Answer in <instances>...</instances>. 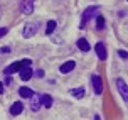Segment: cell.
Wrapping results in <instances>:
<instances>
[{
    "instance_id": "cell-1",
    "label": "cell",
    "mask_w": 128,
    "mask_h": 120,
    "mask_svg": "<svg viewBox=\"0 0 128 120\" xmlns=\"http://www.w3.org/2000/svg\"><path fill=\"white\" fill-rule=\"evenodd\" d=\"M26 66H32V61L30 59H22V61H15V63L8 64L5 70H4V73L5 75H14V73H19L22 68H26Z\"/></svg>"
},
{
    "instance_id": "cell-2",
    "label": "cell",
    "mask_w": 128,
    "mask_h": 120,
    "mask_svg": "<svg viewBox=\"0 0 128 120\" xmlns=\"http://www.w3.org/2000/svg\"><path fill=\"white\" fill-rule=\"evenodd\" d=\"M98 12H100V7H98V5H90L83 12V17H81V24H79V27H81V29H84V25L88 24V22H90V20L93 19Z\"/></svg>"
},
{
    "instance_id": "cell-3",
    "label": "cell",
    "mask_w": 128,
    "mask_h": 120,
    "mask_svg": "<svg viewBox=\"0 0 128 120\" xmlns=\"http://www.w3.org/2000/svg\"><path fill=\"white\" fill-rule=\"evenodd\" d=\"M37 29H39V22L37 20H32V22H27L24 25V31H22V36L26 39H30L32 36L37 34Z\"/></svg>"
},
{
    "instance_id": "cell-4",
    "label": "cell",
    "mask_w": 128,
    "mask_h": 120,
    "mask_svg": "<svg viewBox=\"0 0 128 120\" xmlns=\"http://www.w3.org/2000/svg\"><path fill=\"white\" fill-rule=\"evenodd\" d=\"M115 83H116V88H118V93H120V95H122V98L128 103V85L125 83V80L118 78Z\"/></svg>"
},
{
    "instance_id": "cell-5",
    "label": "cell",
    "mask_w": 128,
    "mask_h": 120,
    "mask_svg": "<svg viewBox=\"0 0 128 120\" xmlns=\"http://www.w3.org/2000/svg\"><path fill=\"white\" fill-rule=\"evenodd\" d=\"M91 83H93V91L96 95H101L103 91V80L100 75H93L91 76Z\"/></svg>"
},
{
    "instance_id": "cell-6",
    "label": "cell",
    "mask_w": 128,
    "mask_h": 120,
    "mask_svg": "<svg viewBox=\"0 0 128 120\" xmlns=\"http://www.w3.org/2000/svg\"><path fill=\"white\" fill-rule=\"evenodd\" d=\"M94 51H96V54H98V57H100L101 61H104V59L108 57V51H106V46H104V42H103V41L96 42Z\"/></svg>"
},
{
    "instance_id": "cell-7",
    "label": "cell",
    "mask_w": 128,
    "mask_h": 120,
    "mask_svg": "<svg viewBox=\"0 0 128 120\" xmlns=\"http://www.w3.org/2000/svg\"><path fill=\"white\" fill-rule=\"evenodd\" d=\"M20 12L26 14V15H30L34 12V0H22L20 2Z\"/></svg>"
},
{
    "instance_id": "cell-8",
    "label": "cell",
    "mask_w": 128,
    "mask_h": 120,
    "mask_svg": "<svg viewBox=\"0 0 128 120\" xmlns=\"http://www.w3.org/2000/svg\"><path fill=\"white\" fill-rule=\"evenodd\" d=\"M40 107H42V101H40V95L34 93V95L30 96V110H32V112H39V110H40Z\"/></svg>"
},
{
    "instance_id": "cell-9",
    "label": "cell",
    "mask_w": 128,
    "mask_h": 120,
    "mask_svg": "<svg viewBox=\"0 0 128 120\" xmlns=\"http://www.w3.org/2000/svg\"><path fill=\"white\" fill-rule=\"evenodd\" d=\"M74 68H76V63L71 59V61H66V63L61 64V66H59V71H61L62 75H68V73H71Z\"/></svg>"
},
{
    "instance_id": "cell-10",
    "label": "cell",
    "mask_w": 128,
    "mask_h": 120,
    "mask_svg": "<svg viewBox=\"0 0 128 120\" xmlns=\"http://www.w3.org/2000/svg\"><path fill=\"white\" fill-rule=\"evenodd\" d=\"M22 110H24V105H22V101H15V103H12L10 105V115L12 117H15V115H20L22 113Z\"/></svg>"
},
{
    "instance_id": "cell-11",
    "label": "cell",
    "mask_w": 128,
    "mask_h": 120,
    "mask_svg": "<svg viewBox=\"0 0 128 120\" xmlns=\"http://www.w3.org/2000/svg\"><path fill=\"white\" fill-rule=\"evenodd\" d=\"M76 46H78V49L79 51H83V52H88V51L91 49V46H90V42L86 41L84 37H81V39H78V42H76Z\"/></svg>"
},
{
    "instance_id": "cell-12",
    "label": "cell",
    "mask_w": 128,
    "mask_h": 120,
    "mask_svg": "<svg viewBox=\"0 0 128 120\" xmlns=\"http://www.w3.org/2000/svg\"><path fill=\"white\" fill-rule=\"evenodd\" d=\"M32 75H34V71H32L30 66H26V68H22L20 70V78L24 80V81H27V80H30Z\"/></svg>"
},
{
    "instance_id": "cell-13",
    "label": "cell",
    "mask_w": 128,
    "mask_h": 120,
    "mask_svg": "<svg viewBox=\"0 0 128 120\" xmlns=\"http://www.w3.org/2000/svg\"><path fill=\"white\" fill-rule=\"evenodd\" d=\"M71 95L74 96V98H78V100H81V98H84V95H86V90H84L83 86H79V88H72V90H71Z\"/></svg>"
},
{
    "instance_id": "cell-14",
    "label": "cell",
    "mask_w": 128,
    "mask_h": 120,
    "mask_svg": "<svg viewBox=\"0 0 128 120\" xmlns=\"http://www.w3.org/2000/svg\"><path fill=\"white\" fill-rule=\"evenodd\" d=\"M40 101H42V107H46V108H51L52 107V96L51 95H40Z\"/></svg>"
},
{
    "instance_id": "cell-15",
    "label": "cell",
    "mask_w": 128,
    "mask_h": 120,
    "mask_svg": "<svg viewBox=\"0 0 128 120\" xmlns=\"http://www.w3.org/2000/svg\"><path fill=\"white\" fill-rule=\"evenodd\" d=\"M19 95L24 96V98H30V96L34 95V91H32L30 88H27V86H20L19 88Z\"/></svg>"
},
{
    "instance_id": "cell-16",
    "label": "cell",
    "mask_w": 128,
    "mask_h": 120,
    "mask_svg": "<svg viewBox=\"0 0 128 120\" xmlns=\"http://www.w3.org/2000/svg\"><path fill=\"white\" fill-rule=\"evenodd\" d=\"M56 27H58L56 20H49V22H47V25H46V34H47V36H51L52 32L56 31Z\"/></svg>"
},
{
    "instance_id": "cell-17",
    "label": "cell",
    "mask_w": 128,
    "mask_h": 120,
    "mask_svg": "<svg viewBox=\"0 0 128 120\" xmlns=\"http://www.w3.org/2000/svg\"><path fill=\"white\" fill-rule=\"evenodd\" d=\"M104 25H106V22H104V17H103V15H96V27L101 31V29H104Z\"/></svg>"
},
{
    "instance_id": "cell-18",
    "label": "cell",
    "mask_w": 128,
    "mask_h": 120,
    "mask_svg": "<svg viewBox=\"0 0 128 120\" xmlns=\"http://www.w3.org/2000/svg\"><path fill=\"white\" fill-rule=\"evenodd\" d=\"M118 56L122 57V59H128V52H126V51H123V49H120V51H118Z\"/></svg>"
},
{
    "instance_id": "cell-19",
    "label": "cell",
    "mask_w": 128,
    "mask_h": 120,
    "mask_svg": "<svg viewBox=\"0 0 128 120\" xmlns=\"http://www.w3.org/2000/svg\"><path fill=\"white\" fill-rule=\"evenodd\" d=\"M7 32H8V29H7V27H0V37H4Z\"/></svg>"
},
{
    "instance_id": "cell-20",
    "label": "cell",
    "mask_w": 128,
    "mask_h": 120,
    "mask_svg": "<svg viewBox=\"0 0 128 120\" xmlns=\"http://www.w3.org/2000/svg\"><path fill=\"white\" fill-rule=\"evenodd\" d=\"M0 52H2V54H8V52H10V47H2V49H0Z\"/></svg>"
},
{
    "instance_id": "cell-21",
    "label": "cell",
    "mask_w": 128,
    "mask_h": 120,
    "mask_svg": "<svg viewBox=\"0 0 128 120\" xmlns=\"http://www.w3.org/2000/svg\"><path fill=\"white\" fill-rule=\"evenodd\" d=\"M34 75L37 76V78H42V76H44V71H42V70H37L36 73H34Z\"/></svg>"
},
{
    "instance_id": "cell-22",
    "label": "cell",
    "mask_w": 128,
    "mask_h": 120,
    "mask_svg": "<svg viewBox=\"0 0 128 120\" xmlns=\"http://www.w3.org/2000/svg\"><path fill=\"white\" fill-rule=\"evenodd\" d=\"M10 83H12V76L7 75V78H5V85H10Z\"/></svg>"
},
{
    "instance_id": "cell-23",
    "label": "cell",
    "mask_w": 128,
    "mask_h": 120,
    "mask_svg": "<svg viewBox=\"0 0 128 120\" xmlns=\"http://www.w3.org/2000/svg\"><path fill=\"white\" fill-rule=\"evenodd\" d=\"M4 91H5V88H4V83L0 81V95H4Z\"/></svg>"
},
{
    "instance_id": "cell-24",
    "label": "cell",
    "mask_w": 128,
    "mask_h": 120,
    "mask_svg": "<svg viewBox=\"0 0 128 120\" xmlns=\"http://www.w3.org/2000/svg\"><path fill=\"white\" fill-rule=\"evenodd\" d=\"M0 15H2V10H0Z\"/></svg>"
},
{
    "instance_id": "cell-25",
    "label": "cell",
    "mask_w": 128,
    "mask_h": 120,
    "mask_svg": "<svg viewBox=\"0 0 128 120\" xmlns=\"http://www.w3.org/2000/svg\"><path fill=\"white\" fill-rule=\"evenodd\" d=\"M126 2H128V0H126Z\"/></svg>"
}]
</instances>
